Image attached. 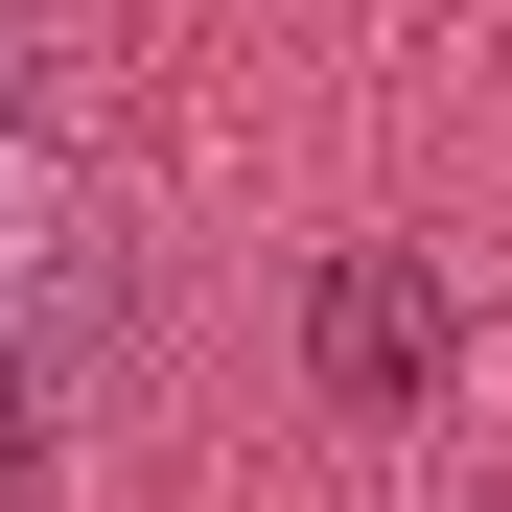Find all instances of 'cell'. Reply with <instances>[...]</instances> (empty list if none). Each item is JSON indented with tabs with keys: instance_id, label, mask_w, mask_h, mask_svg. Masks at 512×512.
I'll use <instances>...</instances> for the list:
<instances>
[{
	"instance_id": "1",
	"label": "cell",
	"mask_w": 512,
	"mask_h": 512,
	"mask_svg": "<svg viewBox=\"0 0 512 512\" xmlns=\"http://www.w3.org/2000/svg\"><path fill=\"white\" fill-rule=\"evenodd\" d=\"M117 303V210H94V140H70L24 0H0V373H70Z\"/></svg>"
},
{
	"instance_id": "2",
	"label": "cell",
	"mask_w": 512,
	"mask_h": 512,
	"mask_svg": "<svg viewBox=\"0 0 512 512\" xmlns=\"http://www.w3.org/2000/svg\"><path fill=\"white\" fill-rule=\"evenodd\" d=\"M303 373L326 419H419L466 373V303H443V256H326V326H303Z\"/></svg>"
},
{
	"instance_id": "3",
	"label": "cell",
	"mask_w": 512,
	"mask_h": 512,
	"mask_svg": "<svg viewBox=\"0 0 512 512\" xmlns=\"http://www.w3.org/2000/svg\"><path fill=\"white\" fill-rule=\"evenodd\" d=\"M47 396L70 373H0V512H24V466H47Z\"/></svg>"
}]
</instances>
